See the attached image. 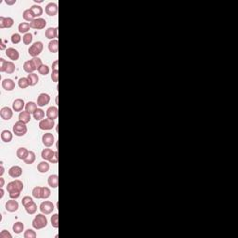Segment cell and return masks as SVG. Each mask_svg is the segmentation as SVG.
<instances>
[{
  "mask_svg": "<svg viewBox=\"0 0 238 238\" xmlns=\"http://www.w3.org/2000/svg\"><path fill=\"white\" fill-rule=\"evenodd\" d=\"M23 190V183L20 180H15L8 183L7 191L10 193V197L11 199H17L20 197L22 191Z\"/></svg>",
  "mask_w": 238,
  "mask_h": 238,
  "instance_id": "obj_1",
  "label": "cell"
},
{
  "mask_svg": "<svg viewBox=\"0 0 238 238\" xmlns=\"http://www.w3.org/2000/svg\"><path fill=\"white\" fill-rule=\"evenodd\" d=\"M32 224H33V227L36 230L43 229V228L47 227V225H48V219L45 216V214H43V213L37 214L35 217Z\"/></svg>",
  "mask_w": 238,
  "mask_h": 238,
  "instance_id": "obj_2",
  "label": "cell"
},
{
  "mask_svg": "<svg viewBox=\"0 0 238 238\" xmlns=\"http://www.w3.org/2000/svg\"><path fill=\"white\" fill-rule=\"evenodd\" d=\"M43 43L41 41H37V42H35L28 49V53L30 56H32L33 58H36L37 57L39 54H41V52L43 51Z\"/></svg>",
  "mask_w": 238,
  "mask_h": 238,
  "instance_id": "obj_3",
  "label": "cell"
},
{
  "mask_svg": "<svg viewBox=\"0 0 238 238\" xmlns=\"http://www.w3.org/2000/svg\"><path fill=\"white\" fill-rule=\"evenodd\" d=\"M13 133L18 137H23L27 133V127L26 124L23 123L22 121H18L13 126Z\"/></svg>",
  "mask_w": 238,
  "mask_h": 238,
  "instance_id": "obj_4",
  "label": "cell"
},
{
  "mask_svg": "<svg viewBox=\"0 0 238 238\" xmlns=\"http://www.w3.org/2000/svg\"><path fill=\"white\" fill-rule=\"evenodd\" d=\"M39 209H40L41 213H43L45 215H49V214L52 213V211L54 210V205L50 201H44L40 204Z\"/></svg>",
  "mask_w": 238,
  "mask_h": 238,
  "instance_id": "obj_5",
  "label": "cell"
},
{
  "mask_svg": "<svg viewBox=\"0 0 238 238\" xmlns=\"http://www.w3.org/2000/svg\"><path fill=\"white\" fill-rule=\"evenodd\" d=\"M38 126H39V129L42 130H50L55 127V123H54V120H52V119L45 118V119H42V120L39 122Z\"/></svg>",
  "mask_w": 238,
  "mask_h": 238,
  "instance_id": "obj_6",
  "label": "cell"
},
{
  "mask_svg": "<svg viewBox=\"0 0 238 238\" xmlns=\"http://www.w3.org/2000/svg\"><path fill=\"white\" fill-rule=\"evenodd\" d=\"M46 25H47V21L45 19H43V18H36L33 22L30 23L31 28L36 29V30L44 29L46 27Z\"/></svg>",
  "mask_w": 238,
  "mask_h": 238,
  "instance_id": "obj_7",
  "label": "cell"
},
{
  "mask_svg": "<svg viewBox=\"0 0 238 238\" xmlns=\"http://www.w3.org/2000/svg\"><path fill=\"white\" fill-rule=\"evenodd\" d=\"M14 24V20L11 17H0V28H11Z\"/></svg>",
  "mask_w": 238,
  "mask_h": 238,
  "instance_id": "obj_8",
  "label": "cell"
},
{
  "mask_svg": "<svg viewBox=\"0 0 238 238\" xmlns=\"http://www.w3.org/2000/svg\"><path fill=\"white\" fill-rule=\"evenodd\" d=\"M55 142V139L52 133H45L42 136V143L46 146V147H50L54 144Z\"/></svg>",
  "mask_w": 238,
  "mask_h": 238,
  "instance_id": "obj_9",
  "label": "cell"
},
{
  "mask_svg": "<svg viewBox=\"0 0 238 238\" xmlns=\"http://www.w3.org/2000/svg\"><path fill=\"white\" fill-rule=\"evenodd\" d=\"M50 101V96L47 93H41L39 94L37 98V106L39 107H44L48 105Z\"/></svg>",
  "mask_w": 238,
  "mask_h": 238,
  "instance_id": "obj_10",
  "label": "cell"
},
{
  "mask_svg": "<svg viewBox=\"0 0 238 238\" xmlns=\"http://www.w3.org/2000/svg\"><path fill=\"white\" fill-rule=\"evenodd\" d=\"M45 11L47 13V15L49 16H56L57 13H58V5L55 4V3H49L47 6H46V9H45Z\"/></svg>",
  "mask_w": 238,
  "mask_h": 238,
  "instance_id": "obj_11",
  "label": "cell"
},
{
  "mask_svg": "<svg viewBox=\"0 0 238 238\" xmlns=\"http://www.w3.org/2000/svg\"><path fill=\"white\" fill-rule=\"evenodd\" d=\"M0 116L4 120H10L13 116V112L10 107H3L0 110Z\"/></svg>",
  "mask_w": 238,
  "mask_h": 238,
  "instance_id": "obj_12",
  "label": "cell"
},
{
  "mask_svg": "<svg viewBox=\"0 0 238 238\" xmlns=\"http://www.w3.org/2000/svg\"><path fill=\"white\" fill-rule=\"evenodd\" d=\"M22 174H23V169L19 166H13L9 169V175L13 179H17L21 177Z\"/></svg>",
  "mask_w": 238,
  "mask_h": 238,
  "instance_id": "obj_13",
  "label": "cell"
},
{
  "mask_svg": "<svg viewBox=\"0 0 238 238\" xmlns=\"http://www.w3.org/2000/svg\"><path fill=\"white\" fill-rule=\"evenodd\" d=\"M45 36L48 39L54 40L58 37V27H49L46 30Z\"/></svg>",
  "mask_w": 238,
  "mask_h": 238,
  "instance_id": "obj_14",
  "label": "cell"
},
{
  "mask_svg": "<svg viewBox=\"0 0 238 238\" xmlns=\"http://www.w3.org/2000/svg\"><path fill=\"white\" fill-rule=\"evenodd\" d=\"M6 55H7L11 61H15V62L18 61V60H19V57H20L18 50H17L16 49H14V48H8V49H6Z\"/></svg>",
  "mask_w": 238,
  "mask_h": 238,
  "instance_id": "obj_15",
  "label": "cell"
},
{
  "mask_svg": "<svg viewBox=\"0 0 238 238\" xmlns=\"http://www.w3.org/2000/svg\"><path fill=\"white\" fill-rule=\"evenodd\" d=\"M25 102L23 99H16L12 103V109L15 112H22L25 108Z\"/></svg>",
  "mask_w": 238,
  "mask_h": 238,
  "instance_id": "obj_16",
  "label": "cell"
},
{
  "mask_svg": "<svg viewBox=\"0 0 238 238\" xmlns=\"http://www.w3.org/2000/svg\"><path fill=\"white\" fill-rule=\"evenodd\" d=\"M16 199H11L9 200L6 203V209L9 212H16L19 208V204L17 201H15Z\"/></svg>",
  "mask_w": 238,
  "mask_h": 238,
  "instance_id": "obj_17",
  "label": "cell"
},
{
  "mask_svg": "<svg viewBox=\"0 0 238 238\" xmlns=\"http://www.w3.org/2000/svg\"><path fill=\"white\" fill-rule=\"evenodd\" d=\"M47 117L49 119H52V120H55V119L58 118L59 115V110L56 106H51L47 110Z\"/></svg>",
  "mask_w": 238,
  "mask_h": 238,
  "instance_id": "obj_18",
  "label": "cell"
},
{
  "mask_svg": "<svg viewBox=\"0 0 238 238\" xmlns=\"http://www.w3.org/2000/svg\"><path fill=\"white\" fill-rule=\"evenodd\" d=\"M2 87L7 91H11L15 88V82L11 78L4 79L2 81Z\"/></svg>",
  "mask_w": 238,
  "mask_h": 238,
  "instance_id": "obj_19",
  "label": "cell"
},
{
  "mask_svg": "<svg viewBox=\"0 0 238 238\" xmlns=\"http://www.w3.org/2000/svg\"><path fill=\"white\" fill-rule=\"evenodd\" d=\"M54 154H55L54 151H52L51 149L47 148V149H44V150L42 151V153H41V157H42L45 161H50V160L52 159Z\"/></svg>",
  "mask_w": 238,
  "mask_h": 238,
  "instance_id": "obj_20",
  "label": "cell"
},
{
  "mask_svg": "<svg viewBox=\"0 0 238 238\" xmlns=\"http://www.w3.org/2000/svg\"><path fill=\"white\" fill-rule=\"evenodd\" d=\"M19 121H22L24 124L29 123L31 121V114L26 111L21 112L20 114H19Z\"/></svg>",
  "mask_w": 238,
  "mask_h": 238,
  "instance_id": "obj_21",
  "label": "cell"
},
{
  "mask_svg": "<svg viewBox=\"0 0 238 238\" xmlns=\"http://www.w3.org/2000/svg\"><path fill=\"white\" fill-rule=\"evenodd\" d=\"M48 183L51 188H57L59 186V177L58 175H50L48 179Z\"/></svg>",
  "mask_w": 238,
  "mask_h": 238,
  "instance_id": "obj_22",
  "label": "cell"
},
{
  "mask_svg": "<svg viewBox=\"0 0 238 238\" xmlns=\"http://www.w3.org/2000/svg\"><path fill=\"white\" fill-rule=\"evenodd\" d=\"M30 10H31V11L33 12V14H34V16L36 17V18H40V16L43 14V9H42V7H40L39 5H33L31 8H30Z\"/></svg>",
  "mask_w": 238,
  "mask_h": 238,
  "instance_id": "obj_23",
  "label": "cell"
},
{
  "mask_svg": "<svg viewBox=\"0 0 238 238\" xmlns=\"http://www.w3.org/2000/svg\"><path fill=\"white\" fill-rule=\"evenodd\" d=\"M23 70H24L27 74H33L34 71L36 70V67H35V65H34V63H33V62H32V60L27 61V62H24V64H23Z\"/></svg>",
  "mask_w": 238,
  "mask_h": 238,
  "instance_id": "obj_24",
  "label": "cell"
},
{
  "mask_svg": "<svg viewBox=\"0 0 238 238\" xmlns=\"http://www.w3.org/2000/svg\"><path fill=\"white\" fill-rule=\"evenodd\" d=\"M12 138H13V135L10 130H3L1 132V140L4 142H6V143L11 142L12 141Z\"/></svg>",
  "mask_w": 238,
  "mask_h": 238,
  "instance_id": "obj_25",
  "label": "cell"
},
{
  "mask_svg": "<svg viewBox=\"0 0 238 238\" xmlns=\"http://www.w3.org/2000/svg\"><path fill=\"white\" fill-rule=\"evenodd\" d=\"M49 50L51 53H57L59 50V41L57 39L51 40L49 43Z\"/></svg>",
  "mask_w": 238,
  "mask_h": 238,
  "instance_id": "obj_26",
  "label": "cell"
},
{
  "mask_svg": "<svg viewBox=\"0 0 238 238\" xmlns=\"http://www.w3.org/2000/svg\"><path fill=\"white\" fill-rule=\"evenodd\" d=\"M37 170L40 173H47L49 170V164L47 161H42L38 164L37 166Z\"/></svg>",
  "mask_w": 238,
  "mask_h": 238,
  "instance_id": "obj_27",
  "label": "cell"
},
{
  "mask_svg": "<svg viewBox=\"0 0 238 238\" xmlns=\"http://www.w3.org/2000/svg\"><path fill=\"white\" fill-rule=\"evenodd\" d=\"M27 79H28L29 84H30V86H31V87L36 86V85L38 83V81H39V77H38V75H37L36 74H35V73H33V74H29L27 75Z\"/></svg>",
  "mask_w": 238,
  "mask_h": 238,
  "instance_id": "obj_28",
  "label": "cell"
},
{
  "mask_svg": "<svg viewBox=\"0 0 238 238\" xmlns=\"http://www.w3.org/2000/svg\"><path fill=\"white\" fill-rule=\"evenodd\" d=\"M28 153H29V151H28L26 148H24V147H21V148H19V149L17 150L16 155H17V157H18L19 159H21V160H24V159L26 158V156L28 155Z\"/></svg>",
  "mask_w": 238,
  "mask_h": 238,
  "instance_id": "obj_29",
  "label": "cell"
},
{
  "mask_svg": "<svg viewBox=\"0 0 238 238\" xmlns=\"http://www.w3.org/2000/svg\"><path fill=\"white\" fill-rule=\"evenodd\" d=\"M36 109H37V104L34 101H29L25 105V111L28 112L30 114H32V113L34 114V113L36 111Z\"/></svg>",
  "mask_w": 238,
  "mask_h": 238,
  "instance_id": "obj_30",
  "label": "cell"
},
{
  "mask_svg": "<svg viewBox=\"0 0 238 238\" xmlns=\"http://www.w3.org/2000/svg\"><path fill=\"white\" fill-rule=\"evenodd\" d=\"M23 19H24L26 22H30V23L33 22V21L36 19V17L34 16V14H33V12L31 11L30 9H28V10H26V11H23Z\"/></svg>",
  "mask_w": 238,
  "mask_h": 238,
  "instance_id": "obj_31",
  "label": "cell"
},
{
  "mask_svg": "<svg viewBox=\"0 0 238 238\" xmlns=\"http://www.w3.org/2000/svg\"><path fill=\"white\" fill-rule=\"evenodd\" d=\"M42 193H43V187H40V186L35 187L32 191L33 196L36 199H41L42 198Z\"/></svg>",
  "mask_w": 238,
  "mask_h": 238,
  "instance_id": "obj_32",
  "label": "cell"
},
{
  "mask_svg": "<svg viewBox=\"0 0 238 238\" xmlns=\"http://www.w3.org/2000/svg\"><path fill=\"white\" fill-rule=\"evenodd\" d=\"M12 230H13V232H14L15 233L20 234V233L23 232V231L24 230V224H23V222H20V221L15 222V223L13 224Z\"/></svg>",
  "mask_w": 238,
  "mask_h": 238,
  "instance_id": "obj_33",
  "label": "cell"
},
{
  "mask_svg": "<svg viewBox=\"0 0 238 238\" xmlns=\"http://www.w3.org/2000/svg\"><path fill=\"white\" fill-rule=\"evenodd\" d=\"M30 28H31V26H30V23H22L18 26L19 32L21 34H24V35L27 34V32L30 30Z\"/></svg>",
  "mask_w": 238,
  "mask_h": 238,
  "instance_id": "obj_34",
  "label": "cell"
},
{
  "mask_svg": "<svg viewBox=\"0 0 238 238\" xmlns=\"http://www.w3.org/2000/svg\"><path fill=\"white\" fill-rule=\"evenodd\" d=\"M23 161H24V162H25V164H27V165H31V164H33V163L36 161V154H35L33 151H29L28 155L26 156V158H25Z\"/></svg>",
  "mask_w": 238,
  "mask_h": 238,
  "instance_id": "obj_35",
  "label": "cell"
},
{
  "mask_svg": "<svg viewBox=\"0 0 238 238\" xmlns=\"http://www.w3.org/2000/svg\"><path fill=\"white\" fill-rule=\"evenodd\" d=\"M45 116V112L42 109H36V111L34 113V118L36 121H41L42 119H44Z\"/></svg>",
  "mask_w": 238,
  "mask_h": 238,
  "instance_id": "obj_36",
  "label": "cell"
},
{
  "mask_svg": "<svg viewBox=\"0 0 238 238\" xmlns=\"http://www.w3.org/2000/svg\"><path fill=\"white\" fill-rule=\"evenodd\" d=\"M18 85H19V87H20L21 88H23H23H26V87H28L30 86L27 77H22V78H20L19 81H18Z\"/></svg>",
  "mask_w": 238,
  "mask_h": 238,
  "instance_id": "obj_37",
  "label": "cell"
},
{
  "mask_svg": "<svg viewBox=\"0 0 238 238\" xmlns=\"http://www.w3.org/2000/svg\"><path fill=\"white\" fill-rule=\"evenodd\" d=\"M22 203H23V206L26 208V207H28L29 206H31V205L34 203V201H33V198H32V197H30V196H24V197L23 198V200H22Z\"/></svg>",
  "mask_w": 238,
  "mask_h": 238,
  "instance_id": "obj_38",
  "label": "cell"
},
{
  "mask_svg": "<svg viewBox=\"0 0 238 238\" xmlns=\"http://www.w3.org/2000/svg\"><path fill=\"white\" fill-rule=\"evenodd\" d=\"M15 69H16L15 64H14L12 62H8V63H7V68H6V73L9 74H13V73L15 72Z\"/></svg>",
  "mask_w": 238,
  "mask_h": 238,
  "instance_id": "obj_39",
  "label": "cell"
},
{
  "mask_svg": "<svg viewBox=\"0 0 238 238\" xmlns=\"http://www.w3.org/2000/svg\"><path fill=\"white\" fill-rule=\"evenodd\" d=\"M23 41L25 45H30L33 41V35L30 34V33H27L25 34L23 36Z\"/></svg>",
  "mask_w": 238,
  "mask_h": 238,
  "instance_id": "obj_40",
  "label": "cell"
},
{
  "mask_svg": "<svg viewBox=\"0 0 238 238\" xmlns=\"http://www.w3.org/2000/svg\"><path fill=\"white\" fill-rule=\"evenodd\" d=\"M37 71H38V73H39L40 74H42V75H47V74H49V67L48 65H46V64H42L41 67H40Z\"/></svg>",
  "mask_w": 238,
  "mask_h": 238,
  "instance_id": "obj_41",
  "label": "cell"
},
{
  "mask_svg": "<svg viewBox=\"0 0 238 238\" xmlns=\"http://www.w3.org/2000/svg\"><path fill=\"white\" fill-rule=\"evenodd\" d=\"M25 210H26V212H27L28 214L33 215V214H35V213L37 211V206H36V204L34 202L31 206H29L28 207H26Z\"/></svg>",
  "mask_w": 238,
  "mask_h": 238,
  "instance_id": "obj_42",
  "label": "cell"
},
{
  "mask_svg": "<svg viewBox=\"0 0 238 238\" xmlns=\"http://www.w3.org/2000/svg\"><path fill=\"white\" fill-rule=\"evenodd\" d=\"M51 225L54 228H59V215L56 213L51 216Z\"/></svg>",
  "mask_w": 238,
  "mask_h": 238,
  "instance_id": "obj_43",
  "label": "cell"
},
{
  "mask_svg": "<svg viewBox=\"0 0 238 238\" xmlns=\"http://www.w3.org/2000/svg\"><path fill=\"white\" fill-rule=\"evenodd\" d=\"M24 238H36V232L31 229H28L24 232Z\"/></svg>",
  "mask_w": 238,
  "mask_h": 238,
  "instance_id": "obj_44",
  "label": "cell"
},
{
  "mask_svg": "<svg viewBox=\"0 0 238 238\" xmlns=\"http://www.w3.org/2000/svg\"><path fill=\"white\" fill-rule=\"evenodd\" d=\"M32 62H33V63H34V65H35V67H36V70H38V69L41 67V65L43 64V63H42V60H41L40 58H38V57L33 58V59H32Z\"/></svg>",
  "mask_w": 238,
  "mask_h": 238,
  "instance_id": "obj_45",
  "label": "cell"
},
{
  "mask_svg": "<svg viewBox=\"0 0 238 238\" xmlns=\"http://www.w3.org/2000/svg\"><path fill=\"white\" fill-rule=\"evenodd\" d=\"M51 194L50 189L49 187H43V193H42V199H48Z\"/></svg>",
  "mask_w": 238,
  "mask_h": 238,
  "instance_id": "obj_46",
  "label": "cell"
},
{
  "mask_svg": "<svg viewBox=\"0 0 238 238\" xmlns=\"http://www.w3.org/2000/svg\"><path fill=\"white\" fill-rule=\"evenodd\" d=\"M21 40H22V37H21V36L19 34H13L11 36V42L13 44H15V45L19 44L21 42Z\"/></svg>",
  "mask_w": 238,
  "mask_h": 238,
  "instance_id": "obj_47",
  "label": "cell"
},
{
  "mask_svg": "<svg viewBox=\"0 0 238 238\" xmlns=\"http://www.w3.org/2000/svg\"><path fill=\"white\" fill-rule=\"evenodd\" d=\"M7 63L8 62L6 60H4L3 58L0 59V72L4 73L6 72V68H7Z\"/></svg>",
  "mask_w": 238,
  "mask_h": 238,
  "instance_id": "obj_48",
  "label": "cell"
},
{
  "mask_svg": "<svg viewBox=\"0 0 238 238\" xmlns=\"http://www.w3.org/2000/svg\"><path fill=\"white\" fill-rule=\"evenodd\" d=\"M0 238H12V235L7 230H3L0 232Z\"/></svg>",
  "mask_w": 238,
  "mask_h": 238,
  "instance_id": "obj_49",
  "label": "cell"
},
{
  "mask_svg": "<svg viewBox=\"0 0 238 238\" xmlns=\"http://www.w3.org/2000/svg\"><path fill=\"white\" fill-rule=\"evenodd\" d=\"M51 79L53 82H56V83L59 81V71H52Z\"/></svg>",
  "mask_w": 238,
  "mask_h": 238,
  "instance_id": "obj_50",
  "label": "cell"
},
{
  "mask_svg": "<svg viewBox=\"0 0 238 238\" xmlns=\"http://www.w3.org/2000/svg\"><path fill=\"white\" fill-rule=\"evenodd\" d=\"M58 161H59V153H58V151H56L54 155H53V157H52V159L49 162L52 163V164H56V163H58Z\"/></svg>",
  "mask_w": 238,
  "mask_h": 238,
  "instance_id": "obj_51",
  "label": "cell"
},
{
  "mask_svg": "<svg viewBox=\"0 0 238 238\" xmlns=\"http://www.w3.org/2000/svg\"><path fill=\"white\" fill-rule=\"evenodd\" d=\"M59 62L58 61H55L52 62V71H59Z\"/></svg>",
  "mask_w": 238,
  "mask_h": 238,
  "instance_id": "obj_52",
  "label": "cell"
},
{
  "mask_svg": "<svg viewBox=\"0 0 238 238\" xmlns=\"http://www.w3.org/2000/svg\"><path fill=\"white\" fill-rule=\"evenodd\" d=\"M5 3H6L7 5H10V6H11V5H14V4L16 3V0H11V1H10V0H6V1H5Z\"/></svg>",
  "mask_w": 238,
  "mask_h": 238,
  "instance_id": "obj_53",
  "label": "cell"
},
{
  "mask_svg": "<svg viewBox=\"0 0 238 238\" xmlns=\"http://www.w3.org/2000/svg\"><path fill=\"white\" fill-rule=\"evenodd\" d=\"M4 184H5V180L1 177L0 178V188H3Z\"/></svg>",
  "mask_w": 238,
  "mask_h": 238,
  "instance_id": "obj_54",
  "label": "cell"
},
{
  "mask_svg": "<svg viewBox=\"0 0 238 238\" xmlns=\"http://www.w3.org/2000/svg\"><path fill=\"white\" fill-rule=\"evenodd\" d=\"M4 172H5V169H4V167H3V165L1 164V171H0V176H3V174H4Z\"/></svg>",
  "mask_w": 238,
  "mask_h": 238,
  "instance_id": "obj_55",
  "label": "cell"
},
{
  "mask_svg": "<svg viewBox=\"0 0 238 238\" xmlns=\"http://www.w3.org/2000/svg\"><path fill=\"white\" fill-rule=\"evenodd\" d=\"M3 196H4V190L1 188V189H0V198H3Z\"/></svg>",
  "mask_w": 238,
  "mask_h": 238,
  "instance_id": "obj_56",
  "label": "cell"
},
{
  "mask_svg": "<svg viewBox=\"0 0 238 238\" xmlns=\"http://www.w3.org/2000/svg\"><path fill=\"white\" fill-rule=\"evenodd\" d=\"M3 49H5V44L3 43V41L1 42V50H3Z\"/></svg>",
  "mask_w": 238,
  "mask_h": 238,
  "instance_id": "obj_57",
  "label": "cell"
}]
</instances>
